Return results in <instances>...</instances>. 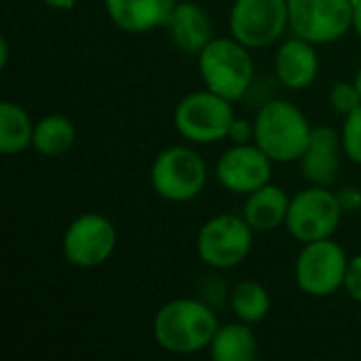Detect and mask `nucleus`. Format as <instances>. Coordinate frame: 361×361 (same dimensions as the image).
Returning a JSON list of instances; mask_svg holds the SVG:
<instances>
[{"label":"nucleus","mask_w":361,"mask_h":361,"mask_svg":"<svg viewBox=\"0 0 361 361\" xmlns=\"http://www.w3.org/2000/svg\"><path fill=\"white\" fill-rule=\"evenodd\" d=\"M228 302H231L233 315L239 322H245V324H252V326L267 319L269 313H271V307H273L269 290L260 281H254V279L239 281L233 288Z\"/></svg>","instance_id":"21"},{"label":"nucleus","mask_w":361,"mask_h":361,"mask_svg":"<svg viewBox=\"0 0 361 361\" xmlns=\"http://www.w3.org/2000/svg\"><path fill=\"white\" fill-rule=\"evenodd\" d=\"M178 0H104L110 21L127 34L165 27Z\"/></svg>","instance_id":"16"},{"label":"nucleus","mask_w":361,"mask_h":361,"mask_svg":"<svg viewBox=\"0 0 361 361\" xmlns=\"http://www.w3.org/2000/svg\"><path fill=\"white\" fill-rule=\"evenodd\" d=\"M74 142H76V127L68 116L47 114L40 121H36L32 148L38 154H42L47 159L61 157L68 150H72Z\"/></svg>","instance_id":"20"},{"label":"nucleus","mask_w":361,"mask_h":361,"mask_svg":"<svg viewBox=\"0 0 361 361\" xmlns=\"http://www.w3.org/2000/svg\"><path fill=\"white\" fill-rule=\"evenodd\" d=\"M290 30L313 44H330L353 30V0H288Z\"/></svg>","instance_id":"10"},{"label":"nucleus","mask_w":361,"mask_h":361,"mask_svg":"<svg viewBox=\"0 0 361 361\" xmlns=\"http://www.w3.org/2000/svg\"><path fill=\"white\" fill-rule=\"evenodd\" d=\"M220 328L214 309L199 298H173L165 302L152 319L157 345L173 355H192L209 349Z\"/></svg>","instance_id":"1"},{"label":"nucleus","mask_w":361,"mask_h":361,"mask_svg":"<svg viewBox=\"0 0 361 361\" xmlns=\"http://www.w3.org/2000/svg\"><path fill=\"white\" fill-rule=\"evenodd\" d=\"M228 27L252 51L267 49L290 27L288 0H233Z\"/></svg>","instance_id":"11"},{"label":"nucleus","mask_w":361,"mask_h":361,"mask_svg":"<svg viewBox=\"0 0 361 361\" xmlns=\"http://www.w3.org/2000/svg\"><path fill=\"white\" fill-rule=\"evenodd\" d=\"M341 154H345L341 131L330 125L313 127L309 146L298 161L302 176L311 184L330 186L341 169Z\"/></svg>","instance_id":"13"},{"label":"nucleus","mask_w":361,"mask_h":361,"mask_svg":"<svg viewBox=\"0 0 361 361\" xmlns=\"http://www.w3.org/2000/svg\"><path fill=\"white\" fill-rule=\"evenodd\" d=\"M345 290L347 294L361 305V254L353 256L349 262V271H347V281H345Z\"/></svg>","instance_id":"24"},{"label":"nucleus","mask_w":361,"mask_h":361,"mask_svg":"<svg viewBox=\"0 0 361 361\" xmlns=\"http://www.w3.org/2000/svg\"><path fill=\"white\" fill-rule=\"evenodd\" d=\"M256 231L243 216L218 214L201 224L195 239L197 256L203 264L216 271L239 267L254 247Z\"/></svg>","instance_id":"6"},{"label":"nucleus","mask_w":361,"mask_h":361,"mask_svg":"<svg viewBox=\"0 0 361 361\" xmlns=\"http://www.w3.org/2000/svg\"><path fill=\"white\" fill-rule=\"evenodd\" d=\"M36 123L27 110L15 102L4 99L0 104V152L11 157L32 146Z\"/></svg>","instance_id":"19"},{"label":"nucleus","mask_w":361,"mask_h":361,"mask_svg":"<svg viewBox=\"0 0 361 361\" xmlns=\"http://www.w3.org/2000/svg\"><path fill=\"white\" fill-rule=\"evenodd\" d=\"M290 199L292 197H288L281 186L269 182L245 197L241 216L256 233H271L279 226H286Z\"/></svg>","instance_id":"17"},{"label":"nucleus","mask_w":361,"mask_h":361,"mask_svg":"<svg viewBox=\"0 0 361 361\" xmlns=\"http://www.w3.org/2000/svg\"><path fill=\"white\" fill-rule=\"evenodd\" d=\"M328 102L332 106V110L336 114H351L353 110H357L361 106V95L355 87L353 80H341L336 85H332L330 89V95H328Z\"/></svg>","instance_id":"23"},{"label":"nucleus","mask_w":361,"mask_h":361,"mask_svg":"<svg viewBox=\"0 0 361 361\" xmlns=\"http://www.w3.org/2000/svg\"><path fill=\"white\" fill-rule=\"evenodd\" d=\"M165 30L173 47L184 55H199L214 38L212 19L205 8L192 0L176 2Z\"/></svg>","instance_id":"14"},{"label":"nucleus","mask_w":361,"mask_h":361,"mask_svg":"<svg viewBox=\"0 0 361 361\" xmlns=\"http://www.w3.org/2000/svg\"><path fill=\"white\" fill-rule=\"evenodd\" d=\"M353 82H355V87H357V91H360L361 95V68L355 72V76H353Z\"/></svg>","instance_id":"30"},{"label":"nucleus","mask_w":361,"mask_h":361,"mask_svg":"<svg viewBox=\"0 0 361 361\" xmlns=\"http://www.w3.org/2000/svg\"><path fill=\"white\" fill-rule=\"evenodd\" d=\"M6 61H8V40L2 36L0 38V68H6Z\"/></svg>","instance_id":"29"},{"label":"nucleus","mask_w":361,"mask_h":361,"mask_svg":"<svg viewBox=\"0 0 361 361\" xmlns=\"http://www.w3.org/2000/svg\"><path fill=\"white\" fill-rule=\"evenodd\" d=\"M118 243L116 226L110 218L89 212L74 218L61 237L63 260L76 269H97L110 260Z\"/></svg>","instance_id":"9"},{"label":"nucleus","mask_w":361,"mask_h":361,"mask_svg":"<svg viewBox=\"0 0 361 361\" xmlns=\"http://www.w3.org/2000/svg\"><path fill=\"white\" fill-rule=\"evenodd\" d=\"M233 144H250L254 142V121H247V118H241L237 116L231 125V131H228V137Z\"/></svg>","instance_id":"25"},{"label":"nucleus","mask_w":361,"mask_h":361,"mask_svg":"<svg viewBox=\"0 0 361 361\" xmlns=\"http://www.w3.org/2000/svg\"><path fill=\"white\" fill-rule=\"evenodd\" d=\"M207 351L214 361H254L258 357V336L252 324L237 319L216 330Z\"/></svg>","instance_id":"18"},{"label":"nucleus","mask_w":361,"mask_h":361,"mask_svg":"<svg viewBox=\"0 0 361 361\" xmlns=\"http://www.w3.org/2000/svg\"><path fill=\"white\" fill-rule=\"evenodd\" d=\"M275 74L286 89L300 91L311 87L319 74L317 44L300 36L283 40L275 53Z\"/></svg>","instance_id":"15"},{"label":"nucleus","mask_w":361,"mask_h":361,"mask_svg":"<svg viewBox=\"0 0 361 361\" xmlns=\"http://www.w3.org/2000/svg\"><path fill=\"white\" fill-rule=\"evenodd\" d=\"M351 258L345 247L330 239L302 243L294 262V281L311 298H328L345 288Z\"/></svg>","instance_id":"7"},{"label":"nucleus","mask_w":361,"mask_h":361,"mask_svg":"<svg viewBox=\"0 0 361 361\" xmlns=\"http://www.w3.org/2000/svg\"><path fill=\"white\" fill-rule=\"evenodd\" d=\"M78 0H42V4H47L49 8H55V11H70L76 6Z\"/></svg>","instance_id":"27"},{"label":"nucleus","mask_w":361,"mask_h":361,"mask_svg":"<svg viewBox=\"0 0 361 361\" xmlns=\"http://www.w3.org/2000/svg\"><path fill=\"white\" fill-rule=\"evenodd\" d=\"M152 190L169 203H188L197 199L207 184V165L190 146H169L161 150L150 165Z\"/></svg>","instance_id":"4"},{"label":"nucleus","mask_w":361,"mask_h":361,"mask_svg":"<svg viewBox=\"0 0 361 361\" xmlns=\"http://www.w3.org/2000/svg\"><path fill=\"white\" fill-rule=\"evenodd\" d=\"M273 176L271 157L254 142L233 144L216 163V178L222 188L233 195L247 197L260 186L269 184Z\"/></svg>","instance_id":"12"},{"label":"nucleus","mask_w":361,"mask_h":361,"mask_svg":"<svg viewBox=\"0 0 361 361\" xmlns=\"http://www.w3.org/2000/svg\"><path fill=\"white\" fill-rule=\"evenodd\" d=\"M197 68L205 89L231 102L241 99L250 91L256 70L252 49L235 36H214L197 55Z\"/></svg>","instance_id":"3"},{"label":"nucleus","mask_w":361,"mask_h":361,"mask_svg":"<svg viewBox=\"0 0 361 361\" xmlns=\"http://www.w3.org/2000/svg\"><path fill=\"white\" fill-rule=\"evenodd\" d=\"M338 199L345 212H357L361 207V192L355 188H345L343 192H338Z\"/></svg>","instance_id":"26"},{"label":"nucleus","mask_w":361,"mask_h":361,"mask_svg":"<svg viewBox=\"0 0 361 361\" xmlns=\"http://www.w3.org/2000/svg\"><path fill=\"white\" fill-rule=\"evenodd\" d=\"M313 127L307 114L288 99L267 102L254 118V144L273 163H294L305 154Z\"/></svg>","instance_id":"2"},{"label":"nucleus","mask_w":361,"mask_h":361,"mask_svg":"<svg viewBox=\"0 0 361 361\" xmlns=\"http://www.w3.org/2000/svg\"><path fill=\"white\" fill-rule=\"evenodd\" d=\"M353 30L361 38V0H353Z\"/></svg>","instance_id":"28"},{"label":"nucleus","mask_w":361,"mask_h":361,"mask_svg":"<svg viewBox=\"0 0 361 361\" xmlns=\"http://www.w3.org/2000/svg\"><path fill=\"white\" fill-rule=\"evenodd\" d=\"M341 140H343L345 157L351 163L361 165V106L345 116V123L341 129Z\"/></svg>","instance_id":"22"},{"label":"nucleus","mask_w":361,"mask_h":361,"mask_svg":"<svg viewBox=\"0 0 361 361\" xmlns=\"http://www.w3.org/2000/svg\"><path fill=\"white\" fill-rule=\"evenodd\" d=\"M343 214L338 195L328 190V186L311 184L290 199L286 228L300 243L330 239L338 231Z\"/></svg>","instance_id":"8"},{"label":"nucleus","mask_w":361,"mask_h":361,"mask_svg":"<svg viewBox=\"0 0 361 361\" xmlns=\"http://www.w3.org/2000/svg\"><path fill=\"white\" fill-rule=\"evenodd\" d=\"M235 118L233 102L209 89L184 95L173 108L176 131L192 144H216L226 140Z\"/></svg>","instance_id":"5"}]
</instances>
